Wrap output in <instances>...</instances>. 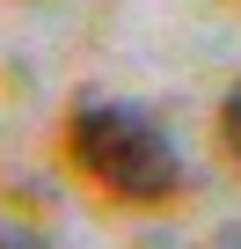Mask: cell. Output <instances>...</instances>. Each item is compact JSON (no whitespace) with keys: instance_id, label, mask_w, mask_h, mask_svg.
Returning <instances> with one entry per match:
<instances>
[{"instance_id":"cell-1","label":"cell","mask_w":241,"mask_h":249,"mask_svg":"<svg viewBox=\"0 0 241 249\" xmlns=\"http://www.w3.org/2000/svg\"><path fill=\"white\" fill-rule=\"evenodd\" d=\"M66 161L110 191L125 205H168L183 191V154H176V132L139 110V103H110V95H80L66 110Z\"/></svg>"},{"instance_id":"cell-2","label":"cell","mask_w":241,"mask_h":249,"mask_svg":"<svg viewBox=\"0 0 241 249\" xmlns=\"http://www.w3.org/2000/svg\"><path fill=\"white\" fill-rule=\"evenodd\" d=\"M219 147H226V161L241 169V81H234L226 103H219Z\"/></svg>"}]
</instances>
